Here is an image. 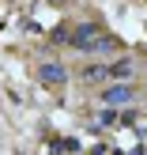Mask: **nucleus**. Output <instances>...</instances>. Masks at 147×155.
I'll list each match as a JSON object with an SVG mask.
<instances>
[{
  "label": "nucleus",
  "instance_id": "nucleus-1",
  "mask_svg": "<svg viewBox=\"0 0 147 155\" xmlns=\"http://www.w3.org/2000/svg\"><path fill=\"white\" fill-rule=\"evenodd\" d=\"M68 42H72L75 49H87V53H106V49H113V38L106 34L98 23H83V27H75Z\"/></svg>",
  "mask_w": 147,
  "mask_h": 155
},
{
  "label": "nucleus",
  "instance_id": "nucleus-2",
  "mask_svg": "<svg viewBox=\"0 0 147 155\" xmlns=\"http://www.w3.org/2000/svg\"><path fill=\"white\" fill-rule=\"evenodd\" d=\"M132 98H136V87H132L128 80H121V83H110V87L102 91V102H106V106H128Z\"/></svg>",
  "mask_w": 147,
  "mask_h": 155
},
{
  "label": "nucleus",
  "instance_id": "nucleus-3",
  "mask_svg": "<svg viewBox=\"0 0 147 155\" xmlns=\"http://www.w3.org/2000/svg\"><path fill=\"white\" fill-rule=\"evenodd\" d=\"M38 80L45 83V87H64V80H68V72H64V64H42L38 68Z\"/></svg>",
  "mask_w": 147,
  "mask_h": 155
},
{
  "label": "nucleus",
  "instance_id": "nucleus-4",
  "mask_svg": "<svg viewBox=\"0 0 147 155\" xmlns=\"http://www.w3.org/2000/svg\"><path fill=\"white\" fill-rule=\"evenodd\" d=\"M132 72H136V64L128 57H121V61H110L106 64V80H113V83H121V80H132Z\"/></svg>",
  "mask_w": 147,
  "mask_h": 155
},
{
  "label": "nucleus",
  "instance_id": "nucleus-5",
  "mask_svg": "<svg viewBox=\"0 0 147 155\" xmlns=\"http://www.w3.org/2000/svg\"><path fill=\"white\" fill-rule=\"evenodd\" d=\"M79 80H83V83H102V80H106V64H87V68H79Z\"/></svg>",
  "mask_w": 147,
  "mask_h": 155
}]
</instances>
